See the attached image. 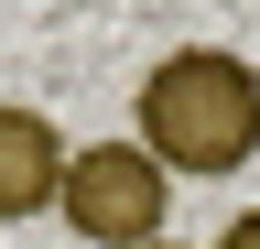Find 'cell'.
<instances>
[{"label":"cell","instance_id":"obj_1","mask_svg":"<svg viewBox=\"0 0 260 249\" xmlns=\"http://www.w3.org/2000/svg\"><path fill=\"white\" fill-rule=\"evenodd\" d=\"M130 109H141V152L162 173H239L260 152V65L228 44H174Z\"/></svg>","mask_w":260,"mask_h":249},{"label":"cell","instance_id":"obj_5","mask_svg":"<svg viewBox=\"0 0 260 249\" xmlns=\"http://www.w3.org/2000/svg\"><path fill=\"white\" fill-rule=\"evenodd\" d=\"M141 249H174V238H141Z\"/></svg>","mask_w":260,"mask_h":249},{"label":"cell","instance_id":"obj_3","mask_svg":"<svg viewBox=\"0 0 260 249\" xmlns=\"http://www.w3.org/2000/svg\"><path fill=\"white\" fill-rule=\"evenodd\" d=\"M54 195H65V130L44 109H0V228L44 217Z\"/></svg>","mask_w":260,"mask_h":249},{"label":"cell","instance_id":"obj_4","mask_svg":"<svg viewBox=\"0 0 260 249\" xmlns=\"http://www.w3.org/2000/svg\"><path fill=\"white\" fill-rule=\"evenodd\" d=\"M217 249H260V206H249V217H228V238H217Z\"/></svg>","mask_w":260,"mask_h":249},{"label":"cell","instance_id":"obj_2","mask_svg":"<svg viewBox=\"0 0 260 249\" xmlns=\"http://www.w3.org/2000/svg\"><path fill=\"white\" fill-rule=\"evenodd\" d=\"M54 217L76 238H98V249H141V238H162V217H174V173H162L141 141H87V152H65Z\"/></svg>","mask_w":260,"mask_h":249}]
</instances>
